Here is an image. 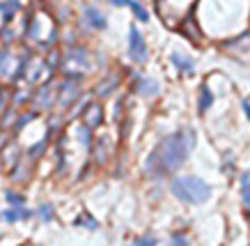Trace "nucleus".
Instances as JSON below:
<instances>
[{
  "label": "nucleus",
  "mask_w": 250,
  "mask_h": 246,
  "mask_svg": "<svg viewBox=\"0 0 250 246\" xmlns=\"http://www.w3.org/2000/svg\"><path fill=\"white\" fill-rule=\"evenodd\" d=\"M195 148V133L190 131H177L168 136L156 145L152 157L147 161V170L152 175H168L177 168H181L188 159L190 149Z\"/></svg>",
  "instance_id": "obj_1"
},
{
  "label": "nucleus",
  "mask_w": 250,
  "mask_h": 246,
  "mask_svg": "<svg viewBox=\"0 0 250 246\" xmlns=\"http://www.w3.org/2000/svg\"><path fill=\"white\" fill-rule=\"evenodd\" d=\"M172 194L181 202L188 205H202L211 198V186L198 175H181L172 182Z\"/></svg>",
  "instance_id": "obj_2"
},
{
  "label": "nucleus",
  "mask_w": 250,
  "mask_h": 246,
  "mask_svg": "<svg viewBox=\"0 0 250 246\" xmlns=\"http://www.w3.org/2000/svg\"><path fill=\"white\" fill-rule=\"evenodd\" d=\"M129 55L136 62H145L147 60V44L145 37L140 35V30L136 26L129 30Z\"/></svg>",
  "instance_id": "obj_3"
},
{
  "label": "nucleus",
  "mask_w": 250,
  "mask_h": 246,
  "mask_svg": "<svg viewBox=\"0 0 250 246\" xmlns=\"http://www.w3.org/2000/svg\"><path fill=\"white\" fill-rule=\"evenodd\" d=\"M85 21L90 23L92 28H96V30H104L106 28V16L99 12V9H94V7H85Z\"/></svg>",
  "instance_id": "obj_4"
},
{
  "label": "nucleus",
  "mask_w": 250,
  "mask_h": 246,
  "mask_svg": "<svg viewBox=\"0 0 250 246\" xmlns=\"http://www.w3.org/2000/svg\"><path fill=\"white\" fill-rule=\"evenodd\" d=\"M18 12V0H7L0 5V14H2V21H12V16Z\"/></svg>",
  "instance_id": "obj_5"
},
{
  "label": "nucleus",
  "mask_w": 250,
  "mask_h": 246,
  "mask_svg": "<svg viewBox=\"0 0 250 246\" xmlns=\"http://www.w3.org/2000/svg\"><path fill=\"white\" fill-rule=\"evenodd\" d=\"M172 62H174V67H179L181 71H193L195 67H193V62L188 60V58H184V55H179V53H172Z\"/></svg>",
  "instance_id": "obj_6"
},
{
  "label": "nucleus",
  "mask_w": 250,
  "mask_h": 246,
  "mask_svg": "<svg viewBox=\"0 0 250 246\" xmlns=\"http://www.w3.org/2000/svg\"><path fill=\"white\" fill-rule=\"evenodd\" d=\"M241 196H243V205L250 210V173L241 177Z\"/></svg>",
  "instance_id": "obj_7"
},
{
  "label": "nucleus",
  "mask_w": 250,
  "mask_h": 246,
  "mask_svg": "<svg viewBox=\"0 0 250 246\" xmlns=\"http://www.w3.org/2000/svg\"><path fill=\"white\" fill-rule=\"evenodd\" d=\"M99 122H101V106H90V111H87V124H90V127H96Z\"/></svg>",
  "instance_id": "obj_8"
},
{
  "label": "nucleus",
  "mask_w": 250,
  "mask_h": 246,
  "mask_svg": "<svg viewBox=\"0 0 250 246\" xmlns=\"http://www.w3.org/2000/svg\"><path fill=\"white\" fill-rule=\"evenodd\" d=\"M0 216H2L5 221H18V219H28L30 212L28 210H14V212H2Z\"/></svg>",
  "instance_id": "obj_9"
},
{
  "label": "nucleus",
  "mask_w": 250,
  "mask_h": 246,
  "mask_svg": "<svg viewBox=\"0 0 250 246\" xmlns=\"http://www.w3.org/2000/svg\"><path fill=\"white\" fill-rule=\"evenodd\" d=\"M142 83H140V92L142 95H156L158 92V85H156L152 79H140Z\"/></svg>",
  "instance_id": "obj_10"
},
{
  "label": "nucleus",
  "mask_w": 250,
  "mask_h": 246,
  "mask_svg": "<svg viewBox=\"0 0 250 246\" xmlns=\"http://www.w3.org/2000/svg\"><path fill=\"white\" fill-rule=\"evenodd\" d=\"M129 7H131V12H133V14L140 18V21H149V14H147V9L142 7L140 2H133V0H129Z\"/></svg>",
  "instance_id": "obj_11"
},
{
  "label": "nucleus",
  "mask_w": 250,
  "mask_h": 246,
  "mask_svg": "<svg viewBox=\"0 0 250 246\" xmlns=\"http://www.w3.org/2000/svg\"><path fill=\"white\" fill-rule=\"evenodd\" d=\"M211 92H209V88L207 85H204V88H202V101H200V111H202V113H204V111H207L209 108V104H211Z\"/></svg>",
  "instance_id": "obj_12"
},
{
  "label": "nucleus",
  "mask_w": 250,
  "mask_h": 246,
  "mask_svg": "<svg viewBox=\"0 0 250 246\" xmlns=\"http://www.w3.org/2000/svg\"><path fill=\"white\" fill-rule=\"evenodd\" d=\"M129 246H156V239H154V237H142V239H136V242H131Z\"/></svg>",
  "instance_id": "obj_13"
},
{
  "label": "nucleus",
  "mask_w": 250,
  "mask_h": 246,
  "mask_svg": "<svg viewBox=\"0 0 250 246\" xmlns=\"http://www.w3.org/2000/svg\"><path fill=\"white\" fill-rule=\"evenodd\" d=\"M170 246H190V244H188V239L184 237V235H174L172 242H170Z\"/></svg>",
  "instance_id": "obj_14"
},
{
  "label": "nucleus",
  "mask_w": 250,
  "mask_h": 246,
  "mask_svg": "<svg viewBox=\"0 0 250 246\" xmlns=\"http://www.w3.org/2000/svg\"><path fill=\"white\" fill-rule=\"evenodd\" d=\"M115 7H124V5H129V0H110Z\"/></svg>",
  "instance_id": "obj_15"
},
{
  "label": "nucleus",
  "mask_w": 250,
  "mask_h": 246,
  "mask_svg": "<svg viewBox=\"0 0 250 246\" xmlns=\"http://www.w3.org/2000/svg\"><path fill=\"white\" fill-rule=\"evenodd\" d=\"M42 216L44 219H51V207H42Z\"/></svg>",
  "instance_id": "obj_16"
},
{
  "label": "nucleus",
  "mask_w": 250,
  "mask_h": 246,
  "mask_svg": "<svg viewBox=\"0 0 250 246\" xmlns=\"http://www.w3.org/2000/svg\"><path fill=\"white\" fill-rule=\"evenodd\" d=\"M7 200H12V202H23V198H18V196H12V194H7Z\"/></svg>",
  "instance_id": "obj_17"
},
{
  "label": "nucleus",
  "mask_w": 250,
  "mask_h": 246,
  "mask_svg": "<svg viewBox=\"0 0 250 246\" xmlns=\"http://www.w3.org/2000/svg\"><path fill=\"white\" fill-rule=\"evenodd\" d=\"M243 111H246V115H248V117H250V101H243Z\"/></svg>",
  "instance_id": "obj_18"
}]
</instances>
